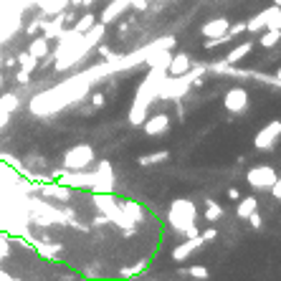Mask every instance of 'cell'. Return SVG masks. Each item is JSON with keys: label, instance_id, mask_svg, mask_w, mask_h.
<instances>
[{"label": "cell", "instance_id": "10", "mask_svg": "<svg viewBox=\"0 0 281 281\" xmlns=\"http://www.w3.org/2000/svg\"><path fill=\"white\" fill-rule=\"evenodd\" d=\"M228 21L225 18H213V21H208V23H203V28H200V33H203V38H218V36H225L228 33Z\"/></svg>", "mask_w": 281, "mask_h": 281}, {"label": "cell", "instance_id": "35", "mask_svg": "<svg viewBox=\"0 0 281 281\" xmlns=\"http://www.w3.org/2000/svg\"><path fill=\"white\" fill-rule=\"evenodd\" d=\"M200 236H203V241H213V238H215V236H218V230H215V228H213V225H210V228H205V230H203V233H200Z\"/></svg>", "mask_w": 281, "mask_h": 281}, {"label": "cell", "instance_id": "22", "mask_svg": "<svg viewBox=\"0 0 281 281\" xmlns=\"http://www.w3.org/2000/svg\"><path fill=\"white\" fill-rule=\"evenodd\" d=\"M94 23H97V16H94V13H84V16H81V18L74 23V31H76V36H84V33H86V31H89Z\"/></svg>", "mask_w": 281, "mask_h": 281}, {"label": "cell", "instance_id": "36", "mask_svg": "<svg viewBox=\"0 0 281 281\" xmlns=\"http://www.w3.org/2000/svg\"><path fill=\"white\" fill-rule=\"evenodd\" d=\"M132 8H134V11H147L150 3H147V0H132Z\"/></svg>", "mask_w": 281, "mask_h": 281}, {"label": "cell", "instance_id": "13", "mask_svg": "<svg viewBox=\"0 0 281 281\" xmlns=\"http://www.w3.org/2000/svg\"><path fill=\"white\" fill-rule=\"evenodd\" d=\"M38 3H41V16L54 18V16L64 13V8L71 6V0H38Z\"/></svg>", "mask_w": 281, "mask_h": 281}, {"label": "cell", "instance_id": "41", "mask_svg": "<svg viewBox=\"0 0 281 281\" xmlns=\"http://www.w3.org/2000/svg\"><path fill=\"white\" fill-rule=\"evenodd\" d=\"M8 256V246H6V238H0V258Z\"/></svg>", "mask_w": 281, "mask_h": 281}, {"label": "cell", "instance_id": "6", "mask_svg": "<svg viewBox=\"0 0 281 281\" xmlns=\"http://www.w3.org/2000/svg\"><path fill=\"white\" fill-rule=\"evenodd\" d=\"M91 175H94L91 190H97V193H112V190H114V172H112V165H109L107 160H102L99 167H97Z\"/></svg>", "mask_w": 281, "mask_h": 281}, {"label": "cell", "instance_id": "44", "mask_svg": "<svg viewBox=\"0 0 281 281\" xmlns=\"http://www.w3.org/2000/svg\"><path fill=\"white\" fill-rule=\"evenodd\" d=\"M273 81H276V84H278V86H281V66H278V69H276V76H273Z\"/></svg>", "mask_w": 281, "mask_h": 281}, {"label": "cell", "instance_id": "42", "mask_svg": "<svg viewBox=\"0 0 281 281\" xmlns=\"http://www.w3.org/2000/svg\"><path fill=\"white\" fill-rule=\"evenodd\" d=\"M129 33V26L127 23H119V36H127Z\"/></svg>", "mask_w": 281, "mask_h": 281}, {"label": "cell", "instance_id": "5", "mask_svg": "<svg viewBox=\"0 0 281 281\" xmlns=\"http://www.w3.org/2000/svg\"><path fill=\"white\" fill-rule=\"evenodd\" d=\"M223 109H228L230 114H243L248 109V91L243 86H230L223 94Z\"/></svg>", "mask_w": 281, "mask_h": 281}, {"label": "cell", "instance_id": "7", "mask_svg": "<svg viewBox=\"0 0 281 281\" xmlns=\"http://www.w3.org/2000/svg\"><path fill=\"white\" fill-rule=\"evenodd\" d=\"M142 129H145V134H150V137L167 134V132H170V117H167L165 112H157V114H152L150 119H145Z\"/></svg>", "mask_w": 281, "mask_h": 281}, {"label": "cell", "instance_id": "3", "mask_svg": "<svg viewBox=\"0 0 281 281\" xmlns=\"http://www.w3.org/2000/svg\"><path fill=\"white\" fill-rule=\"evenodd\" d=\"M276 170L271 165H256L246 172V182L253 188V190H271V185L276 182Z\"/></svg>", "mask_w": 281, "mask_h": 281}, {"label": "cell", "instance_id": "14", "mask_svg": "<svg viewBox=\"0 0 281 281\" xmlns=\"http://www.w3.org/2000/svg\"><path fill=\"white\" fill-rule=\"evenodd\" d=\"M253 210H258V198H256V195H246V198H241L238 205H236V218L248 220V215H251Z\"/></svg>", "mask_w": 281, "mask_h": 281}, {"label": "cell", "instance_id": "28", "mask_svg": "<svg viewBox=\"0 0 281 281\" xmlns=\"http://www.w3.org/2000/svg\"><path fill=\"white\" fill-rule=\"evenodd\" d=\"M248 223H251V228H253V230H261V228H263V218H261V213H258V210H253V213L248 215Z\"/></svg>", "mask_w": 281, "mask_h": 281}, {"label": "cell", "instance_id": "31", "mask_svg": "<svg viewBox=\"0 0 281 281\" xmlns=\"http://www.w3.org/2000/svg\"><path fill=\"white\" fill-rule=\"evenodd\" d=\"M97 51H99V56H104L107 61H114V59H117V54H114V51H109V46H102V43H97Z\"/></svg>", "mask_w": 281, "mask_h": 281}, {"label": "cell", "instance_id": "43", "mask_svg": "<svg viewBox=\"0 0 281 281\" xmlns=\"http://www.w3.org/2000/svg\"><path fill=\"white\" fill-rule=\"evenodd\" d=\"M97 3V0H81V8H91Z\"/></svg>", "mask_w": 281, "mask_h": 281}, {"label": "cell", "instance_id": "34", "mask_svg": "<svg viewBox=\"0 0 281 281\" xmlns=\"http://www.w3.org/2000/svg\"><path fill=\"white\" fill-rule=\"evenodd\" d=\"M271 195H273L276 200H281V177H276V182L271 185Z\"/></svg>", "mask_w": 281, "mask_h": 281}, {"label": "cell", "instance_id": "2", "mask_svg": "<svg viewBox=\"0 0 281 281\" xmlns=\"http://www.w3.org/2000/svg\"><path fill=\"white\" fill-rule=\"evenodd\" d=\"M94 162V147L91 145H76L71 150L64 152V170L61 172H79V170H86L89 165Z\"/></svg>", "mask_w": 281, "mask_h": 281}, {"label": "cell", "instance_id": "29", "mask_svg": "<svg viewBox=\"0 0 281 281\" xmlns=\"http://www.w3.org/2000/svg\"><path fill=\"white\" fill-rule=\"evenodd\" d=\"M109 223H112V218H109L107 213H97V215L91 218V225H94V228H99V225H109Z\"/></svg>", "mask_w": 281, "mask_h": 281}, {"label": "cell", "instance_id": "4", "mask_svg": "<svg viewBox=\"0 0 281 281\" xmlns=\"http://www.w3.org/2000/svg\"><path fill=\"white\" fill-rule=\"evenodd\" d=\"M278 137H281V119H273V122H268V124L253 137V147H256L258 152H273Z\"/></svg>", "mask_w": 281, "mask_h": 281}, {"label": "cell", "instance_id": "8", "mask_svg": "<svg viewBox=\"0 0 281 281\" xmlns=\"http://www.w3.org/2000/svg\"><path fill=\"white\" fill-rule=\"evenodd\" d=\"M193 69V61H190V56L188 54H175V56H170V64H167V74L170 76H188V71Z\"/></svg>", "mask_w": 281, "mask_h": 281}, {"label": "cell", "instance_id": "23", "mask_svg": "<svg viewBox=\"0 0 281 281\" xmlns=\"http://www.w3.org/2000/svg\"><path fill=\"white\" fill-rule=\"evenodd\" d=\"M203 215H205V220H210V223H218V220L223 218V208H220L215 200H208V203H205V210H203Z\"/></svg>", "mask_w": 281, "mask_h": 281}, {"label": "cell", "instance_id": "18", "mask_svg": "<svg viewBox=\"0 0 281 281\" xmlns=\"http://www.w3.org/2000/svg\"><path fill=\"white\" fill-rule=\"evenodd\" d=\"M278 38H281V28H266V31H261L258 43H261V49H271L278 43Z\"/></svg>", "mask_w": 281, "mask_h": 281}, {"label": "cell", "instance_id": "40", "mask_svg": "<svg viewBox=\"0 0 281 281\" xmlns=\"http://www.w3.org/2000/svg\"><path fill=\"white\" fill-rule=\"evenodd\" d=\"M8 119H11V114H8V112H3V109H0V129H3V127L8 124Z\"/></svg>", "mask_w": 281, "mask_h": 281}, {"label": "cell", "instance_id": "1", "mask_svg": "<svg viewBox=\"0 0 281 281\" xmlns=\"http://www.w3.org/2000/svg\"><path fill=\"white\" fill-rule=\"evenodd\" d=\"M195 218H198V210H195L193 200H188V198L172 200L170 213H167V220H170V225H172L177 233H185L190 225H195Z\"/></svg>", "mask_w": 281, "mask_h": 281}, {"label": "cell", "instance_id": "26", "mask_svg": "<svg viewBox=\"0 0 281 281\" xmlns=\"http://www.w3.org/2000/svg\"><path fill=\"white\" fill-rule=\"evenodd\" d=\"M38 31H43V16L33 18V21L28 23V28H26V33H28V36H38Z\"/></svg>", "mask_w": 281, "mask_h": 281}, {"label": "cell", "instance_id": "45", "mask_svg": "<svg viewBox=\"0 0 281 281\" xmlns=\"http://www.w3.org/2000/svg\"><path fill=\"white\" fill-rule=\"evenodd\" d=\"M69 8H81V0H71V6Z\"/></svg>", "mask_w": 281, "mask_h": 281}, {"label": "cell", "instance_id": "32", "mask_svg": "<svg viewBox=\"0 0 281 281\" xmlns=\"http://www.w3.org/2000/svg\"><path fill=\"white\" fill-rule=\"evenodd\" d=\"M16 81L26 86V84L31 81V74H28V71H23V69H18V71H16Z\"/></svg>", "mask_w": 281, "mask_h": 281}, {"label": "cell", "instance_id": "48", "mask_svg": "<svg viewBox=\"0 0 281 281\" xmlns=\"http://www.w3.org/2000/svg\"><path fill=\"white\" fill-rule=\"evenodd\" d=\"M157 3H165V0H157Z\"/></svg>", "mask_w": 281, "mask_h": 281}, {"label": "cell", "instance_id": "19", "mask_svg": "<svg viewBox=\"0 0 281 281\" xmlns=\"http://www.w3.org/2000/svg\"><path fill=\"white\" fill-rule=\"evenodd\" d=\"M261 16H263V23H266V28H281V6L266 8Z\"/></svg>", "mask_w": 281, "mask_h": 281}, {"label": "cell", "instance_id": "17", "mask_svg": "<svg viewBox=\"0 0 281 281\" xmlns=\"http://www.w3.org/2000/svg\"><path fill=\"white\" fill-rule=\"evenodd\" d=\"M251 49H253V41H243V43H238V46H233V51L228 54V64H238L241 59H246L248 54H251Z\"/></svg>", "mask_w": 281, "mask_h": 281}, {"label": "cell", "instance_id": "11", "mask_svg": "<svg viewBox=\"0 0 281 281\" xmlns=\"http://www.w3.org/2000/svg\"><path fill=\"white\" fill-rule=\"evenodd\" d=\"M205 241H203V236H195V238H185V243H180V246H175L172 248V258L175 261H185L198 246H203Z\"/></svg>", "mask_w": 281, "mask_h": 281}, {"label": "cell", "instance_id": "24", "mask_svg": "<svg viewBox=\"0 0 281 281\" xmlns=\"http://www.w3.org/2000/svg\"><path fill=\"white\" fill-rule=\"evenodd\" d=\"M122 213H124L127 218H132L134 223H139V220L145 218V213H142V208H139L137 203H122Z\"/></svg>", "mask_w": 281, "mask_h": 281}, {"label": "cell", "instance_id": "21", "mask_svg": "<svg viewBox=\"0 0 281 281\" xmlns=\"http://www.w3.org/2000/svg\"><path fill=\"white\" fill-rule=\"evenodd\" d=\"M16 61H18V66H21L23 71H28V74H33V71L38 69V59H33L28 51H21V54L16 56Z\"/></svg>", "mask_w": 281, "mask_h": 281}, {"label": "cell", "instance_id": "9", "mask_svg": "<svg viewBox=\"0 0 281 281\" xmlns=\"http://www.w3.org/2000/svg\"><path fill=\"white\" fill-rule=\"evenodd\" d=\"M127 8H132V0H112L109 8L102 11V23H104V26L114 23V21L119 18V13H124Z\"/></svg>", "mask_w": 281, "mask_h": 281}, {"label": "cell", "instance_id": "37", "mask_svg": "<svg viewBox=\"0 0 281 281\" xmlns=\"http://www.w3.org/2000/svg\"><path fill=\"white\" fill-rule=\"evenodd\" d=\"M195 236H200V230H198V225H190L185 233H182V238H195Z\"/></svg>", "mask_w": 281, "mask_h": 281}, {"label": "cell", "instance_id": "12", "mask_svg": "<svg viewBox=\"0 0 281 281\" xmlns=\"http://www.w3.org/2000/svg\"><path fill=\"white\" fill-rule=\"evenodd\" d=\"M41 195L43 198H54V200H61V203H69L71 200V188L59 182V185H43L41 188Z\"/></svg>", "mask_w": 281, "mask_h": 281}, {"label": "cell", "instance_id": "25", "mask_svg": "<svg viewBox=\"0 0 281 281\" xmlns=\"http://www.w3.org/2000/svg\"><path fill=\"white\" fill-rule=\"evenodd\" d=\"M182 276H190V278H208L210 276V271L205 268V266H190V268H185V271H180Z\"/></svg>", "mask_w": 281, "mask_h": 281}, {"label": "cell", "instance_id": "30", "mask_svg": "<svg viewBox=\"0 0 281 281\" xmlns=\"http://www.w3.org/2000/svg\"><path fill=\"white\" fill-rule=\"evenodd\" d=\"M243 31H246V21H241V23H233V26H228V36H230V38L241 36Z\"/></svg>", "mask_w": 281, "mask_h": 281}, {"label": "cell", "instance_id": "38", "mask_svg": "<svg viewBox=\"0 0 281 281\" xmlns=\"http://www.w3.org/2000/svg\"><path fill=\"white\" fill-rule=\"evenodd\" d=\"M228 198L238 203V200H241V190H238V188H228Z\"/></svg>", "mask_w": 281, "mask_h": 281}, {"label": "cell", "instance_id": "33", "mask_svg": "<svg viewBox=\"0 0 281 281\" xmlns=\"http://www.w3.org/2000/svg\"><path fill=\"white\" fill-rule=\"evenodd\" d=\"M91 104H94V107H104V104H107V97H104L102 91H97V94H91Z\"/></svg>", "mask_w": 281, "mask_h": 281}, {"label": "cell", "instance_id": "20", "mask_svg": "<svg viewBox=\"0 0 281 281\" xmlns=\"http://www.w3.org/2000/svg\"><path fill=\"white\" fill-rule=\"evenodd\" d=\"M165 160H170V152H167V150H160V152H152V155H142V157L137 160V165H139V167H150V165H157V162H165Z\"/></svg>", "mask_w": 281, "mask_h": 281}, {"label": "cell", "instance_id": "15", "mask_svg": "<svg viewBox=\"0 0 281 281\" xmlns=\"http://www.w3.org/2000/svg\"><path fill=\"white\" fill-rule=\"evenodd\" d=\"M49 46H51V38H46V36H33V41H31V46H28V54L41 61V59L51 51Z\"/></svg>", "mask_w": 281, "mask_h": 281}, {"label": "cell", "instance_id": "39", "mask_svg": "<svg viewBox=\"0 0 281 281\" xmlns=\"http://www.w3.org/2000/svg\"><path fill=\"white\" fill-rule=\"evenodd\" d=\"M3 66H6V69H16V66H18V61H16V56H8V59L3 61Z\"/></svg>", "mask_w": 281, "mask_h": 281}, {"label": "cell", "instance_id": "46", "mask_svg": "<svg viewBox=\"0 0 281 281\" xmlns=\"http://www.w3.org/2000/svg\"><path fill=\"white\" fill-rule=\"evenodd\" d=\"M3 84H6V76H3V74H0V89H3Z\"/></svg>", "mask_w": 281, "mask_h": 281}, {"label": "cell", "instance_id": "16", "mask_svg": "<svg viewBox=\"0 0 281 281\" xmlns=\"http://www.w3.org/2000/svg\"><path fill=\"white\" fill-rule=\"evenodd\" d=\"M0 109L8 112V114H13L16 109H21V99H18V94H13V91H3V94H0Z\"/></svg>", "mask_w": 281, "mask_h": 281}, {"label": "cell", "instance_id": "47", "mask_svg": "<svg viewBox=\"0 0 281 281\" xmlns=\"http://www.w3.org/2000/svg\"><path fill=\"white\" fill-rule=\"evenodd\" d=\"M276 6H281V0H276Z\"/></svg>", "mask_w": 281, "mask_h": 281}, {"label": "cell", "instance_id": "27", "mask_svg": "<svg viewBox=\"0 0 281 281\" xmlns=\"http://www.w3.org/2000/svg\"><path fill=\"white\" fill-rule=\"evenodd\" d=\"M145 268H147V263H145V261H139V263H137V266H132V268H122V276H124V278H129V276L145 273Z\"/></svg>", "mask_w": 281, "mask_h": 281}]
</instances>
